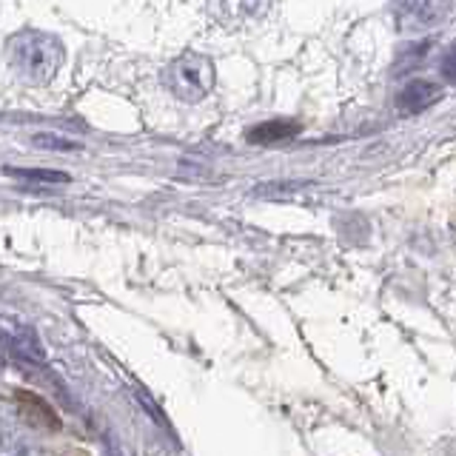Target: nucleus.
<instances>
[{"instance_id":"nucleus-1","label":"nucleus","mask_w":456,"mask_h":456,"mask_svg":"<svg viewBox=\"0 0 456 456\" xmlns=\"http://www.w3.org/2000/svg\"><path fill=\"white\" fill-rule=\"evenodd\" d=\"M6 61H9V69L23 83L46 86L63 63V46H61V40L46 32L23 28V32L12 35L6 40Z\"/></svg>"},{"instance_id":"nucleus-2","label":"nucleus","mask_w":456,"mask_h":456,"mask_svg":"<svg viewBox=\"0 0 456 456\" xmlns=\"http://www.w3.org/2000/svg\"><path fill=\"white\" fill-rule=\"evenodd\" d=\"M163 86L183 103H200L214 89V63L200 52H183L163 69Z\"/></svg>"},{"instance_id":"nucleus-3","label":"nucleus","mask_w":456,"mask_h":456,"mask_svg":"<svg viewBox=\"0 0 456 456\" xmlns=\"http://www.w3.org/2000/svg\"><path fill=\"white\" fill-rule=\"evenodd\" d=\"M448 0H394V18L403 32H425L448 18Z\"/></svg>"},{"instance_id":"nucleus-4","label":"nucleus","mask_w":456,"mask_h":456,"mask_svg":"<svg viewBox=\"0 0 456 456\" xmlns=\"http://www.w3.org/2000/svg\"><path fill=\"white\" fill-rule=\"evenodd\" d=\"M271 0H211L214 18L225 26H246L256 23L268 12Z\"/></svg>"},{"instance_id":"nucleus-5","label":"nucleus","mask_w":456,"mask_h":456,"mask_svg":"<svg viewBox=\"0 0 456 456\" xmlns=\"http://www.w3.org/2000/svg\"><path fill=\"white\" fill-rule=\"evenodd\" d=\"M442 97L439 86L431 80H411L396 97V109L403 114H422L425 109H431L436 100Z\"/></svg>"},{"instance_id":"nucleus-6","label":"nucleus","mask_w":456,"mask_h":456,"mask_svg":"<svg viewBox=\"0 0 456 456\" xmlns=\"http://www.w3.org/2000/svg\"><path fill=\"white\" fill-rule=\"evenodd\" d=\"M297 132H299V123L294 120H268L251 128L248 142H280V140H291Z\"/></svg>"},{"instance_id":"nucleus-7","label":"nucleus","mask_w":456,"mask_h":456,"mask_svg":"<svg viewBox=\"0 0 456 456\" xmlns=\"http://www.w3.org/2000/svg\"><path fill=\"white\" fill-rule=\"evenodd\" d=\"M6 175L20 177V180H40V183H69V175L46 171V168H6Z\"/></svg>"},{"instance_id":"nucleus-8","label":"nucleus","mask_w":456,"mask_h":456,"mask_svg":"<svg viewBox=\"0 0 456 456\" xmlns=\"http://www.w3.org/2000/svg\"><path fill=\"white\" fill-rule=\"evenodd\" d=\"M32 142H35V146H40V149H54V151H75V149H77L75 142L57 140V137H52V134H37Z\"/></svg>"},{"instance_id":"nucleus-9","label":"nucleus","mask_w":456,"mask_h":456,"mask_svg":"<svg viewBox=\"0 0 456 456\" xmlns=\"http://www.w3.org/2000/svg\"><path fill=\"white\" fill-rule=\"evenodd\" d=\"M442 75H445V80L456 83V46L442 57Z\"/></svg>"}]
</instances>
